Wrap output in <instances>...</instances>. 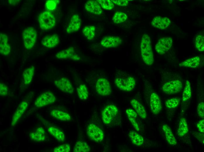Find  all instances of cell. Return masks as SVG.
Segmentation results:
<instances>
[{
  "instance_id": "obj_1",
  "label": "cell",
  "mask_w": 204,
  "mask_h": 152,
  "mask_svg": "<svg viewBox=\"0 0 204 152\" xmlns=\"http://www.w3.org/2000/svg\"><path fill=\"white\" fill-rule=\"evenodd\" d=\"M141 53L144 63L147 65H151L154 61L151 39L147 34L142 36L140 44Z\"/></svg>"
},
{
  "instance_id": "obj_2",
  "label": "cell",
  "mask_w": 204,
  "mask_h": 152,
  "mask_svg": "<svg viewBox=\"0 0 204 152\" xmlns=\"http://www.w3.org/2000/svg\"><path fill=\"white\" fill-rule=\"evenodd\" d=\"M114 82L118 89L126 91L132 90L136 84V81L133 77L124 73L117 75L115 79Z\"/></svg>"
},
{
  "instance_id": "obj_3",
  "label": "cell",
  "mask_w": 204,
  "mask_h": 152,
  "mask_svg": "<svg viewBox=\"0 0 204 152\" xmlns=\"http://www.w3.org/2000/svg\"><path fill=\"white\" fill-rule=\"evenodd\" d=\"M38 19L40 27L43 30L51 29L56 24L55 18L49 11H45L40 13Z\"/></svg>"
},
{
  "instance_id": "obj_4",
  "label": "cell",
  "mask_w": 204,
  "mask_h": 152,
  "mask_svg": "<svg viewBox=\"0 0 204 152\" xmlns=\"http://www.w3.org/2000/svg\"><path fill=\"white\" fill-rule=\"evenodd\" d=\"M22 37L24 46L27 49H30L36 43L37 32L33 27H28L23 31Z\"/></svg>"
},
{
  "instance_id": "obj_5",
  "label": "cell",
  "mask_w": 204,
  "mask_h": 152,
  "mask_svg": "<svg viewBox=\"0 0 204 152\" xmlns=\"http://www.w3.org/2000/svg\"><path fill=\"white\" fill-rule=\"evenodd\" d=\"M87 133L89 138L93 141L100 142L104 139V134L103 131L98 126L93 123L88 125Z\"/></svg>"
},
{
  "instance_id": "obj_6",
  "label": "cell",
  "mask_w": 204,
  "mask_h": 152,
  "mask_svg": "<svg viewBox=\"0 0 204 152\" xmlns=\"http://www.w3.org/2000/svg\"><path fill=\"white\" fill-rule=\"evenodd\" d=\"M183 88V84L178 80H174L167 82L162 87L163 91L168 94H173L179 92Z\"/></svg>"
},
{
  "instance_id": "obj_7",
  "label": "cell",
  "mask_w": 204,
  "mask_h": 152,
  "mask_svg": "<svg viewBox=\"0 0 204 152\" xmlns=\"http://www.w3.org/2000/svg\"><path fill=\"white\" fill-rule=\"evenodd\" d=\"M95 88L97 93L102 96L109 95L112 92L110 82L108 80L104 78H100L97 80Z\"/></svg>"
},
{
  "instance_id": "obj_8",
  "label": "cell",
  "mask_w": 204,
  "mask_h": 152,
  "mask_svg": "<svg viewBox=\"0 0 204 152\" xmlns=\"http://www.w3.org/2000/svg\"><path fill=\"white\" fill-rule=\"evenodd\" d=\"M56 98L54 94L50 92L42 93L36 99L35 104L38 108H40L54 103Z\"/></svg>"
},
{
  "instance_id": "obj_9",
  "label": "cell",
  "mask_w": 204,
  "mask_h": 152,
  "mask_svg": "<svg viewBox=\"0 0 204 152\" xmlns=\"http://www.w3.org/2000/svg\"><path fill=\"white\" fill-rule=\"evenodd\" d=\"M118 108L115 105H111L106 107L102 112V118L106 124H110L118 113Z\"/></svg>"
},
{
  "instance_id": "obj_10",
  "label": "cell",
  "mask_w": 204,
  "mask_h": 152,
  "mask_svg": "<svg viewBox=\"0 0 204 152\" xmlns=\"http://www.w3.org/2000/svg\"><path fill=\"white\" fill-rule=\"evenodd\" d=\"M55 57L59 59H69L73 61H78L81 60L80 57L73 47H70L59 51L55 55Z\"/></svg>"
},
{
  "instance_id": "obj_11",
  "label": "cell",
  "mask_w": 204,
  "mask_h": 152,
  "mask_svg": "<svg viewBox=\"0 0 204 152\" xmlns=\"http://www.w3.org/2000/svg\"><path fill=\"white\" fill-rule=\"evenodd\" d=\"M172 45V40L170 37L160 38L155 46L156 51L159 54L163 55L167 52Z\"/></svg>"
},
{
  "instance_id": "obj_12",
  "label": "cell",
  "mask_w": 204,
  "mask_h": 152,
  "mask_svg": "<svg viewBox=\"0 0 204 152\" xmlns=\"http://www.w3.org/2000/svg\"><path fill=\"white\" fill-rule=\"evenodd\" d=\"M54 83L57 87L62 91L69 94H72L74 91L73 85L68 79L62 77L56 80Z\"/></svg>"
},
{
  "instance_id": "obj_13",
  "label": "cell",
  "mask_w": 204,
  "mask_h": 152,
  "mask_svg": "<svg viewBox=\"0 0 204 152\" xmlns=\"http://www.w3.org/2000/svg\"><path fill=\"white\" fill-rule=\"evenodd\" d=\"M100 43L103 46L106 48H115L121 44L123 40L118 37L108 36L103 37Z\"/></svg>"
},
{
  "instance_id": "obj_14",
  "label": "cell",
  "mask_w": 204,
  "mask_h": 152,
  "mask_svg": "<svg viewBox=\"0 0 204 152\" xmlns=\"http://www.w3.org/2000/svg\"><path fill=\"white\" fill-rule=\"evenodd\" d=\"M150 108L152 113L155 115L159 113L162 109L160 99L155 92L152 93L150 99Z\"/></svg>"
},
{
  "instance_id": "obj_15",
  "label": "cell",
  "mask_w": 204,
  "mask_h": 152,
  "mask_svg": "<svg viewBox=\"0 0 204 152\" xmlns=\"http://www.w3.org/2000/svg\"><path fill=\"white\" fill-rule=\"evenodd\" d=\"M171 22L170 19L167 17L157 16L153 18L151 23L154 27L163 30L167 28L170 25Z\"/></svg>"
},
{
  "instance_id": "obj_16",
  "label": "cell",
  "mask_w": 204,
  "mask_h": 152,
  "mask_svg": "<svg viewBox=\"0 0 204 152\" xmlns=\"http://www.w3.org/2000/svg\"><path fill=\"white\" fill-rule=\"evenodd\" d=\"M81 22V19L78 14L73 15L66 29L67 33L69 34L78 31L80 28Z\"/></svg>"
},
{
  "instance_id": "obj_17",
  "label": "cell",
  "mask_w": 204,
  "mask_h": 152,
  "mask_svg": "<svg viewBox=\"0 0 204 152\" xmlns=\"http://www.w3.org/2000/svg\"><path fill=\"white\" fill-rule=\"evenodd\" d=\"M11 47L8 43V38L5 33H0V53L4 56H7L11 52Z\"/></svg>"
},
{
  "instance_id": "obj_18",
  "label": "cell",
  "mask_w": 204,
  "mask_h": 152,
  "mask_svg": "<svg viewBox=\"0 0 204 152\" xmlns=\"http://www.w3.org/2000/svg\"><path fill=\"white\" fill-rule=\"evenodd\" d=\"M59 42V39L57 34H53L44 37L42 39V44L48 48H52L56 46Z\"/></svg>"
},
{
  "instance_id": "obj_19",
  "label": "cell",
  "mask_w": 204,
  "mask_h": 152,
  "mask_svg": "<svg viewBox=\"0 0 204 152\" xmlns=\"http://www.w3.org/2000/svg\"><path fill=\"white\" fill-rule=\"evenodd\" d=\"M85 8L88 12L95 15H100L102 13L100 5L94 0L87 1L85 4Z\"/></svg>"
},
{
  "instance_id": "obj_20",
  "label": "cell",
  "mask_w": 204,
  "mask_h": 152,
  "mask_svg": "<svg viewBox=\"0 0 204 152\" xmlns=\"http://www.w3.org/2000/svg\"><path fill=\"white\" fill-rule=\"evenodd\" d=\"M28 106V103L26 101H23L20 103L13 115L11 123L12 126H14L16 125L27 108Z\"/></svg>"
},
{
  "instance_id": "obj_21",
  "label": "cell",
  "mask_w": 204,
  "mask_h": 152,
  "mask_svg": "<svg viewBox=\"0 0 204 152\" xmlns=\"http://www.w3.org/2000/svg\"><path fill=\"white\" fill-rule=\"evenodd\" d=\"M130 102L137 115L141 118L145 119L147 117V113L144 107L142 104L135 99H132Z\"/></svg>"
},
{
  "instance_id": "obj_22",
  "label": "cell",
  "mask_w": 204,
  "mask_h": 152,
  "mask_svg": "<svg viewBox=\"0 0 204 152\" xmlns=\"http://www.w3.org/2000/svg\"><path fill=\"white\" fill-rule=\"evenodd\" d=\"M200 58L199 57L196 56L188 59L179 64L181 67L196 68L199 65Z\"/></svg>"
},
{
  "instance_id": "obj_23",
  "label": "cell",
  "mask_w": 204,
  "mask_h": 152,
  "mask_svg": "<svg viewBox=\"0 0 204 152\" xmlns=\"http://www.w3.org/2000/svg\"><path fill=\"white\" fill-rule=\"evenodd\" d=\"M35 67L31 65L25 69L22 75L24 84L25 85L29 84L32 81L35 72Z\"/></svg>"
},
{
  "instance_id": "obj_24",
  "label": "cell",
  "mask_w": 204,
  "mask_h": 152,
  "mask_svg": "<svg viewBox=\"0 0 204 152\" xmlns=\"http://www.w3.org/2000/svg\"><path fill=\"white\" fill-rule=\"evenodd\" d=\"M162 129L169 144L171 145H176L177 143V141L170 127L165 124L162 125Z\"/></svg>"
},
{
  "instance_id": "obj_25",
  "label": "cell",
  "mask_w": 204,
  "mask_h": 152,
  "mask_svg": "<svg viewBox=\"0 0 204 152\" xmlns=\"http://www.w3.org/2000/svg\"><path fill=\"white\" fill-rule=\"evenodd\" d=\"M50 114L52 117L61 121H66L71 120V117L69 114L62 111L53 110L51 111Z\"/></svg>"
},
{
  "instance_id": "obj_26",
  "label": "cell",
  "mask_w": 204,
  "mask_h": 152,
  "mask_svg": "<svg viewBox=\"0 0 204 152\" xmlns=\"http://www.w3.org/2000/svg\"><path fill=\"white\" fill-rule=\"evenodd\" d=\"M29 136L30 139L34 141H43L45 138V131L43 127H40L35 132L30 133Z\"/></svg>"
},
{
  "instance_id": "obj_27",
  "label": "cell",
  "mask_w": 204,
  "mask_h": 152,
  "mask_svg": "<svg viewBox=\"0 0 204 152\" xmlns=\"http://www.w3.org/2000/svg\"><path fill=\"white\" fill-rule=\"evenodd\" d=\"M126 113L133 127L136 131H139L140 129L136 120L137 115L136 112L132 109L128 108L126 110Z\"/></svg>"
},
{
  "instance_id": "obj_28",
  "label": "cell",
  "mask_w": 204,
  "mask_h": 152,
  "mask_svg": "<svg viewBox=\"0 0 204 152\" xmlns=\"http://www.w3.org/2000/svg\"><path fill=\"white\" fill-rule=\"evenodd\" d=\"M128 136L134 145L140 146L143 144L144 140L143 137L136 131L130 130Z\"/></svg>"
},
{
  "instance_id": "obj_29",
  "label": "cell",
  "mask_w": 204,
  "mask_h": 152,
  "mask_svg": "<svg viewBox=\"0 0 204 152\" xmlns=\"http://www.w3.org/2000/svg\"><path fill=\"white\" fill-rule=\"evenodd\" d=\"M47 130L49 133L57 141H63L65 140L64 135L61 130L53 127H49Z\"/></svg>"
},
{
  "instance_id": "obj_30",
  "label": "cell",
  "mask_w": 204,
  "mask_h": 152,
  "mask_svg": "<svg viewBox=\"0 0 204 152\" xmlns=\"http://www.w3.org/2000/svg\"><path fill=\"white\" fill-rule=\"evenodd\" d=\"M188 131V124L186 119L181 118L179 122L177 130V134L181 137L183 136Z\"/></svg>"
},
{
  "instance_id": "obj_31",
  "label": "cell",
  "mask_w": 204,
  "mask_h": 152,
  "mask_svg": "<svg viewBox=\"0 0 204 152\" xmlns=\"http://www.w3.org/2000/svg\"><path fill=\"white\" fill-rule=\"evenodd\" d=\"M90 150V147L86 142L78 141L75 143L74 148V152H88Z\"/></svg>"
},
{
  "instance_id": "obj_32",
  "label": "cell",
  "mask_w": 204,
  "mask_h": 152,
  "mask_svg": "<svg viewBox=\"0 0 204 152\" xmlns=\"http://www.w3.org/2000/svg\"><path fill=\"white\" fill-rule=\"evenodd\" d=\"M77 94L79 98L83 100L87 99L89 96V92L86 85L80 84L76 88Z\"/></svg>"
},
{
  "instance_id": "obj_33",
  "label": "cell",
  "mask_w": 204,
  "mask_h": 152,
  "mask_svg": "<svg viewBox=\"0 0 204 152\" xmlns=\"http://www.w3.org/2000/svg\"><path fill=\"white\" fill-rule=\"evenodd\" d=\"M191 84L188 80H186L182 96V101L184 103L188 101L191 96Z\"/></svg>"
},
{
  "instance_id": "obj_34",
  "label": "cell",
  "mask_w": 204,
  "mask_h": 152,
  "mask_svg": "<svg viewBox=\"0 0 204 152\" xmlns=\"http://www.w3.org/2000/svg\"><path fill=\"white\" fill-rule=\"evenodd\" d=\"M95 27L93 25H86L83 28L82 32L89 40L93 39L95 35Z\"/></svg>"
},
{
  "instance_id": "obj_35",
  "label": "cell",
  "mask_w": 204,
  "mask_h": 152,
  "mask_svg": "<svg viewBox=\"0 0 204 152\" xmlns=\"http://www.w3.org/2000/svg\"><path fill=\"white\" fill-rule=\"evenodd\" d=\"M127 18V15L125 13L122 12L118 11L113 14L112 20L114 23L119 24L125 21Z\"/></svg>"
},
{
  "instance_id": "obj_36",
  "label": "cell",
  "mask_w": 204,
  "mask_h": 152,
  "mask_svg": "<svg viewBox=\"0 0 204 152\" xmlns=\"http://www.w3.org/2000/svg\"><path fill=\"white\" fill-rule=\"evenodd\" d=\"M180 99L173 97L167 99L165 103L166 107L168 109H173L177 107L180 101Z\"/></svg>"
},
{
  "instance_id": "obj_37",
  "label": "cell",
  "mask_w": 204,
  "mask_h": 152,
  "mask_svg": "<svg viewBox=\"0 0 204 152\" xmlns=\"http://www.w3.org/2000/svg\"><path fill=\"white\" fill-rule=\"evenodd\" d=\"M195 46L197 49L200 52L204 51V37L202 34L198 35L195 40Z\"/></svg>"
},
{
  "instance_id": "obj_38",
  "label": "cell",
  "mask_w": 204,
  "mask_h": 152,
  "mask_svg": "<svg viewBox=\"0 0 204 152\" xmlns=\"http://www.w3.org/2000/svg\"><path fill=\"white\" fill-rule=\"evenodd\" d=\"M97 1L104 9L110 10L114 7V4L111 0H98Z\"/></svg>"
},
{
  "instance_id": "obj_39",
  "label": "cell",
  "mask_w": 204,
  "mask_h": 152,
  "mask_svg": "<svg viewBox=\"0 0 204 152\" xmlns=\"http://www.w3.org/2000/svg\"><path fill=\"white\" fill-rule=\"evenodd\" d=\"M59 1L57 0H50L47 1L45 4V7L47 11H51L55 10Z\"/></svg>"
},
{
  "instance_id": "obj_40",
  "label": "cell",
  "mask_w": 204,
  "mask_h": 152,
  "mask_svg": "<svg viewBox=\"0 0 204 152\" xmlns=\"http://www.w3.org/2000/svg\"><path fill=\"white\" fill-rule=\"evenodd\" d=\"M70 145L65 144L58 146L53 150L54 152H69L70 150Z\"/></svg>"
},
{
  "instance_id": "obj_41",
  "label": "cell",
  "mask_w": 204,
  "mask_h": 152,
  "mask_svg": "<svg viewBox=\"0 0 204 152\" xmlns=\"http://www.w3.org/2000/svg\"><path fill=\"white\" fill-rule=\"evenodd\" d=\"M197 112L198 116L202 119L204 118V103L203 102L199 103L198 106Z\"/></svg>"
},
{
  "instance_id": "obj_42",
  "label": "cell",
  "mask_w": 204,
  "mask_h": 152,
  "mask_svg": "<svg viewBox=\"0 0 204 152\" xmlns=\"http://www.w3.org/2000/svg\"><path fill=\"white\" fill-rule=\"evenodd\" d=\"M8 90L6 85L4 83H0V95L1 96H5L8 94Z\"/></svg>"
},
{
  "instance_id": "obj_43",
  "label": "cell",
  "mask_w": 204,
  "mask_h": 152,
  "mask_svg": "<svg viewBox=\"0 0 204 152\" xmlns=\"http://www.w3.org/2000/svg\"><path fill=\"white\" fill-rule=\"evenodd\" d=\"M113 3L118 6H126L129 3V1L127 0H112Z\"/></svg>"
},
{
  "instance_id": "obj_44",
  "label": "cell",
  "mask_w": 204,
  "mask_h": 152,
  "mask_svg": "<svg viewBox=\"0 0 204 152\" xmlns=\"http://www.w3.org/2000/svg\"><path fill=\"white\" fill-rule=\"evenodd\" d=\"M197 127L200 132H204V120L202 119L199 121L197 124Z\"/></svg>"
},
{
  "instance_id": "obj_45",
  "label": "cell",
  "mask_w": 204,
  "mask_h": 152,
  "mask_svg": "<svg viewBox=\"0 0 204 152\" xmlns=\"http://www.w3.org/2000/svg\"><path fill=\"white\" fill-rule=\"evenodd\" d=\"M20 1L19 0H9V4L11 5H16L19 4Z\"/></svg>"
}]
</instances>
